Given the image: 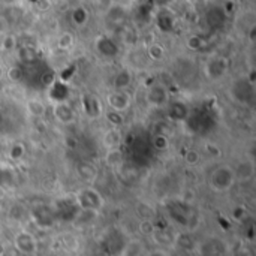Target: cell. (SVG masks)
<instances>
[{
    "instance_id": "9a60e30c",
    "label": "cell",
    "mask_w": 256,
    "mask_h": 256,
    "mask_svg": "<svg viewBox=\"0 0 256 256\" xmlns=\"http://www.w3.org/2000/svg\"><path fill=\"white\" fill-rule=\"evenodd\" d=\"M36 9L40 12H45L51 8V0H36Z\"/></svg>"
},
{
    "instance_id": "5bb4252c",
    "label": "cell",
    "mask_w": 256,
    "mask_h": 256,
    "mask_svg": "<svg viewBox=\"0 0 256 256\" xmlns=\"http://www.w3.org/2000/svg\"><path fill=\"white\" fill-rule=\"evenodd\" d=\"M24 154V147L21 144H16L10 148V158L12 159H20Z\"/></svg>"
},
{
    "instance_id": "ac0fdd59",
    "label": "cell",
    "mask_w": 256,
    "mask_h": 256,
    "mask_svg": "<svg viewBox=\"0 0 256 256\" xmlns=\"http://www.w3.org/2000/svg\"><path fill=\"white\" fill-rule=\"evenodd\" d=\"M3 30H4V21L3 18H0V33H3Z\"/></svg>"
},
{
    "instance_id": "277c9868",
    "label": "cell",
    "mask_w": 256,
    "mask_h": 256,
    "mask_svg": "<svg viewBox=\"0 0 256 256\" xmlns=\"http://www.w3.org/2000/svg\"><path fill=\"white\" fill-rule=\"evenodd\" d=\"M130 81H132V75L129 70L123 69L120 70L117 75H116V80H114V87L116 90H124L130 86Z\"/></svg>"
},
{
    "instance_id": "e0dca14e",
    "label": "cell",
    "mask_w": 256,
    "mask_h": 256,
    "mask_svg": "<svg viewBox=\"0 0 256 256\" xmlns=\"http://www.w3.org/2000/svg\"><path fill=\"white\" fill-rule=\"evenodd\" d=\"M190 40H194V44L188 42V46H189V48H192V50H198V48H201V39H200L198 36H192V38H190Z\"/></svg>"
},
{
    "instance_id": "7c38bea8",
    "label": "cell",
    "mask_w": 256,
    "mask_h": 256,
    "mask_svg": "<svg viewBox=\"0 0 256 256\" xmlns=\"http://www.w3.org/2000/svg\"><path fill=\"white\" fill-rule=\"evenodd\" d=\"M154 146H156L158 148H160V150L168 148V146H170L168 138H166V136H164V135H158V136L154 138Z\"/></svg>"
},
{
    "instance_id": "9c48e42d",
    "label": "cell",
    "mask_w": 256,
    "mask_h": 256,
    "mask_svg": "<svg viewBox=\"0 0 256 256\" xmlns=\"http://www.w3.org/2000/svg\"><path fill=\"white\" fill-rule=\"evenodd\" d=\"M2 46H3L4 51L14 50V48L16 46V39H15V36H12V34L4 36V39H3V42H2Z\"/></svg>"
},
{
    "instance_id": "4fadbf2b",
    "label": "cell",
    "mask_w": 256,
    "mask_h": 256,
    "mask_svg": "<svg viewBox=\"0 0 256 256\" xmlns=\"http://www.w3.org/2000/svg\"><path fill=\"white\" fill-rule=\"evenodd\" d=\"M8 76L12 80V81H20L22 78V70L20 68H10L8 70Z\"/></svg>"
},
{
    "instance_id": "3957f363",
    "label": "cell",
    "mask_w": 256,
    "mask_h": 256,
    "mask_svg": "<svg viewBox=\"0 0 256 256\" xmlns=\"http://www.w3.org/2000/svg\"><path fill=\"white\" fill-rule=\"evenodd\" d=\"M120 141H122V135H120V132H118L116 128L106 130L105 135H104V144H105V147H108L110 150L117 148L118 144H120Z\"/></svg>"
},
{
    "instance_id": "8992f818",
    "label": "cell",
    "mask_w": 256,
    "mask_h": 256,
    "mask_svg": "<svg viewBox=\"0 0 256 256\" xmlns=\"http://www.w3.org/2000/svg\"><path fill=\"white\" fill-rule=\"evenodd\" d=\"M147 54H148V57H150L152 60L159 62V60H162V58H164V56H165V50H164V46H162V45H159V44H152V45L148 46V50H147Z\"/></svg>"
},
{
    "instance_id": "ba28073f",
    "label": "cell",
    "mask_w": 256,
    "mask_h": 256,
    "mask_svg": "<svg viewBox=\"0 0 256 256\" xmlns=\"http://www.w3.org/2000/svg\"><path fill=\"white\" fill-rule=\"evenodd\" d=\"M57 45H58L60 50H69L74 45V36H72V33H69V32L62 33L58 36V39H57Z\"/></svg>"
},
{
    "instance_id": "7a4b0ae2",
    "label": "cell",
    "mask_w": 256,
    "mask_h": 256,
    "mask_svg": "<svg viewBox=\"0 0 256 256\" xmlns=\"http://www.w3.org/2000/svg\"><path fill=\"white\" fill-rule=\"evenodd\" d=\"M54 116L58 122L64 123V124H69L75 120V111L70 105L62 102V104H56L54 105Z\"/></svg>"
},
{
    "instance_id": "30bf717a",
    "label": "cell",
    "mask_w": 256,
    "mask_h": 256,
    "mask_svg": "<svg viewBox=\"0 0 256 256\" xmlns=\"http://www.w3.org/2000/svg\"><path fill=\"white\" fill-rule=\"evenodd\" d=\"M198 160H200V154H198L195 150H189V152L184 154V162H186L188 165H190V166L196 165Z\"/></svg>"
},
{
    "instance_id": "2e32d148",
    "label": "cell",
    "mask_w": 256,
    "mask_h": 256,
    "mask_svg": "<svg viewBox=\"0 0 256 256\" xmlns=\"http://www.w3.org/2000/svg\"><path fill=\"white\" fill-rule=\"evenodd\" d=\"M141 231L144 234H153L154 232V226H153V224L150 220H144L142 225H141Z\"/></svg>"
},
{
    "instance_id": "6da1fadb",
    "label": "cell",
    "mask_w": 256,
    "mask_h": 256,
    "mask_svg": "<svg viewBox=\"0 0 256 256\" xmlns=\"http://www.w3.org/2000/svg\"><path fill=\"white\" fill-rule=\"evenodd\" d=\"M106 102L112 111L122 112L130 106V96L128 93H124L123 90H114L106 96Z\"/></svg>"
},
{
    "instance_id": "52a82bcc",
    "label": "cell",
    "mask_w": 256,
    "mask_h": 256,
    "mask_svg": "<svg viewBox=\"0 0 256 256\" xmlns=\"http://www.w3.org/2000/svg\"><path fill=\"white\" fill-rule=\"evenodd\" d=\"M72 20L76 26H84L88 20V14L84 8H75L72 12Z\"/></svg>"
},
{
    "instance_id": "8fae6325",
    "label": "cell",
    "mask_w": 256,
    "mask_h": 256,
    "mask_svg": "<svg viewBox=\"0 0 256 256\" xmlns=\"http://www.w3.org/2000/svg\"><path fill=\"white\" fill-rule=\"evenodd\" d=\"M106 117H108V120H110L114 126H120V124L123 123V118H122L120 112H117V111H110V112L106 114Z\"/></svg>"
},
{
    "instance_id": "5b68a950",
    "label": "cell",
    "mask_w": 256,
    "mask_h": 256,
    "mask_svg": "<svg viewBox=\"0 0 256 256\" xmlns=\"http://www.w3.org/2000/svg\"><path fill=\"white\" fill-rule=\"evenodd\" d=\"M27 112L32 117H42L45 112V105L39 100H28L27 102Z\"/></svg>"
}]
</instances>
